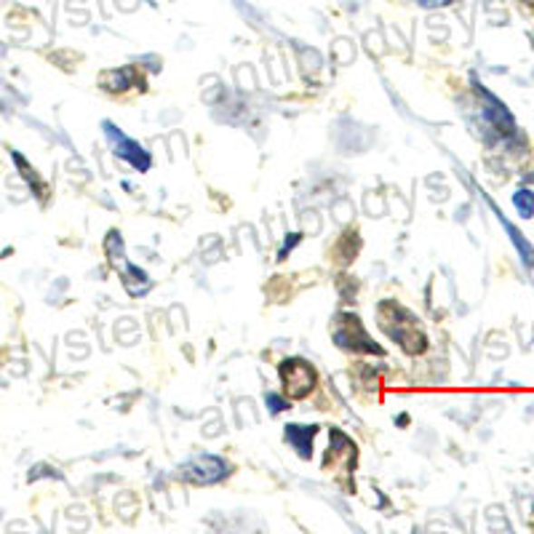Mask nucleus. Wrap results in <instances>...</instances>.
I'll list each match as a JSON object with an SVG mask.
<instances>
[{"mask_svg": "<svg viewBox=\"0 0 534 534\" xmlns=\"http://www.w3.org/2000/svg\"><path fill=\"white\" fill-rule=\"evenodd\" d=\"M281 374H284V383H286V390L292 393V398L307 395L310 388H313V383H316V374H313V369L305 361H286Z\"/></svg>", "mask_w": 534, "mask_h": 534, "instance_id": "f257e3e1", "label": "nucleus"}]
</instances>
